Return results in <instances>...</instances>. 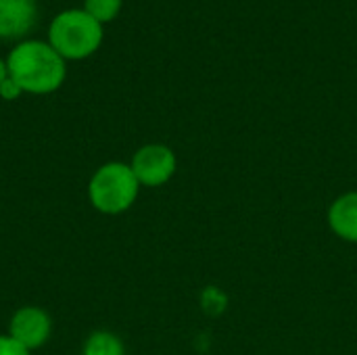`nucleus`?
<instances>
[{"instance_id":"obj_7","label":"nucleus","mask_w":357,"mask_h":355,"mask_svg":"<svg viewBox=\"0 0 357 355\" xmlns=\"http://www.w3.org/2000/svg\"><path fill=\"white\" fill-rule=\"evenodd\" d=\"M328 226L341 241L357 245V190L345 192L333 201L328 209Z\"/></svg>"},{"instance_id":"obj_3","label":"nucleus","mask_w":357,"mask_h":355,"mask_svg":"<svg viewBox=\"0 0 357 355\" xmlns=\"http://www.w3.org/2000/svg\"><path fill=\"white\" fill-rule=\"evenodd\" d=\"M102 42V23L90 17L84 8L59 13L48 27V44L67 61L86 59L98 50Z\"/></svg>"},{"instance_id":"obj_5","label":"nucleus","mask_w":357,"mask_h":355,"mask_svg":"<svg viewBox=\"0 0 357 355\" xmlns=\"http://www.w3.org/2000/svg\"><path fill=\"white\" fill-rule=\"evenodd\" d=\"M52 333V322L50 316L42 310V308H21L13 314L10 322H8V337L13 341H17L21 347H25L27 352L40 349Z\"/></svg>"},{"instance_id":"obj_2","label":"nucleus","mask_w":357,"mask_h":355,"mask_svg":"<svg viewBox=\"0 0 357 355\" xmlns=\"http://www.w3.org/2000/svg\"><path fill=\"white\" fill-rule=\"evenodd\" d=\"M140 192L132 167L121 161L100 165L88 182V199L92 207L105 216H119L128 211Z\"/></svg>"},{"instance_id":"obj_8","label":"nucleus","mask_w":357,"mask_h":355,"mask_svg":"<svg viewBox=\"0 0 357 355\" xmlns=\"http://www.w3.org/2000/svg\"><path fill=\"white\" fill-rule=\"evenodd\" d=\"M84 355H126V347L117 335L109 331H94L84 345Z\"/></svg>"},{"instance_id":"obj_10","label":"nucleus","mask_w":357,"mask_h":355,"mask_svg":"<svg viewBox=\"0 0 357 355\" xmlns=\"http://www.w3.org/2000/svg\"><path fill=\"white\" fill-rule=\"evenodd\" d=\"M0 355H31V352H27L25 347H21L8 335H2L0 337Z\"/></svg>"},{"instance_id":"obj_1","label":"nucleus","mask_w":357,"mask_h":355,"mask_svg":"<svg viewBox=\"0 0 357 355\" xmlns=\"http://www.w3.org/2000/svg\"><path fill=\"white\" fill-rule=\"evenodd\" d=\"M8 77L29 94H50L59 90L67 75L65 59L40 40H25L17 44L6 59Z\"/></svg>"},{"instance_id":"obj_6","label":"nucleus","mask_w":357,"mask_h":355,"mask_svg":"<svg viewBox=\"0 0 357 355\" xmlns=\"http://www.w3.org/2000/svg\"><path fill=\"white\" fill-rule=\"evenodd\" d=\"M36 21L33 0H0V38H21Z\"/></svg>"},{"instance_id":"obj_12","label":"nucleus","mask_w":357,"mask_h":355,"mask_svg":"<svg viewBox=\"0 0 357 355\" xmlns=\"http://www.w3.org/2000/svg\"><path fill=\"white\" fill-rule=\"evenodd\" d=\"M8 77V69H6V61L0 59V84Z\"/></svg>"},{"instance_id":"obj_9","label":"nucleus","mask_w":357,"mask_h":355,"mask_svg":"<svg viewBox=\"0 0 357 355\" xmlns=\"http://www.w3.org/2000/svg\"><path fill=\"white\" fill-rule=\"evenodd\" d=\"M84 10L98 23H107L119 15L121 0H84Z\"/></svg>"},{"instance_id":"obj_4","label":"nucleus","mask_w":357,"mask_h":355,"mask_svg":"<svg viewBox=\"0 0 357 355\" xmlns=\"http://www.w3.org/2000/svg\"><path fill=\"white\" fill-rule=\"evenodd\" d=\"M130 167L140 186L157 188L174 178L178 159L176 153L165 144H144L134 153Z\"/></svg>"},{"instance_id":"obj_11","label":"nucleus","mask_w":357,"mask_h":355,"mask_svg":"<svg viewBox=\"0 0 357 355\" xmlns=\"http://www.w3.org/2000/svg\"><path fill=\"white\" fill-rule=\"evenodd\" d=\"M21 88L10 80V77H6L2 84H0V96L4 98V100H15V98H19L21 96Z\"/></svg>"}]
</instances>
